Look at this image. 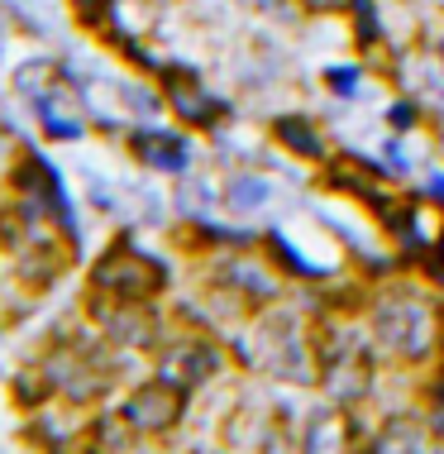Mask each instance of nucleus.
<instances>
[{"instance_id":"1","label":"nucleus","mask_w":444,"mask_h":454,"mask_svg":"<svg viewBox=\"0 0 444 454\" xmlns=\"http://www.w3.org/2000/svg\"><path fill=\"white\" fill-rule=\"evenodd\" d=\"M34 364L48 373L58 402L72 411H96L120 383V349L110 340H101V330L86 325L82 316H77V325L72 321L48 325Z\"/></svg>"},{"instance_id":"2","label":"nucleus","mask_w":444,"mask_h":454,"mask_svg":"<svg viewBox=\"0 0 444 454\" xmlns=\"http://www.w3.org/2000/svg\"><path fill=\"white\" fill-rule=\"evenodd\" d=\"M10 91L15 101L39 125V144H82L91 134V101H86V82L72 72L63 58H24L10 72Z\"/></svg>"},{"instance_id":"3","label":"nucleus","mask_w":444,"mask_h":454,"mask_svg":"<svg viewBox=\"0 0 444 454\" xmlns=\"http://www.w3.org/2000/svg\"><path fill=\"white\" fill-rule=\"evenodd\" d=\"M0 192L34 201L43 211L48 225H53L67 244H77V249H82V220H77L72 187H67L63 168H58L53 158L39 149V139H19L15 149H10L5 168H0Z\"/></svg>"},{"instance_id":"4","label":"nucleus","mask_w":444,"mask_h":454,"mask_svg":"<svg viewBox=\"0 0 444 454\" xmlns=\"http://www.w3.org/2000/svg\"><path fill=\"white\" fill-rule=\"evenodd\" d=\"M172 282V268L148 254L129 230H120L115 239L86 263V278L82 287L86 292H101V297H115V301H158Z\"/></svg>"},{"instance_id":"5","label":"nucleus","mask_w":444,"mask_h":454,"mask_svg":"<svg viewBox=\"0 0 444 454\" xmlns=\"http://www.w3.org/2000/svg\"><path fill=\"white\" fill-rule=\"evenodd\" d=\"M187 397L191 392H182L177 383H167L163 373L144 378V383H134L125 397H120V421L134 431V440H158L167 431H177L182 416H187Z\"/></svg>"},{"instance_id":"6","label":"nucleus","mask_w":444,"mask_h":454,"mask_svg":"<svg viewBox=\"0 0 444 454\" xmlns=\"http://www.w3.org/2000/svg\"><path fill=\"white\" fill-rule=\"evenodd\" d=\"M77 259H82L77 244H67L58 230H48V235H39L24 254L10 259V282H15V292L24 301H43L48 292L77 268Z\"/></svg>"},{"instance_id":"7","label":"nucleus","mask_w":444,"mask_h":454,"mask_svg":"<svg viewBox=\"0 0 444 454\" xmlns=\"http://www.w3.org/2000/svg\"><path fill=\"white\" fill-rule=\"evenodd\" d=\"M153 82H158V91H163V101H167L172 115H177L182 129H206V134H215V129L230 120V101H220V96L206 91L201 77H196L187 63H163Z\"/></svg>"},{"instance_id":"8","label":"nucleus","mask_w":444,"mask_h":454,"mask_svg":"<svg viewBox=\"0 0 444 454\" xmlns=\"http://www.w3.org/2000/svg\"><path fill=\"white\" fill-rule=\"evenodd\" d=\"M378 335L387 349L406 354V359H421L435 340V311L416 297V292H397L378 306Z\"/></svg>"},{"instance_id":"9","label":"nucleus","mask_w":444,"mask_h":454,"mask_svg":"<svg viewBox=\"0 0 444 454\" xmlns=\"http://www.w3.org/2000/svg\"><path fill=\"white\" fill-rule=\"evenodd\" d=\"M125 153L144 173H163V177H182L191 168V139L187 129H163L153 120H134L125 129Z\"/></svg>"},{"instance_id":"10","label":"nucleus","mask_w":444,"mask_h":454,"mask_svg":"<svg viewBox=\"0 0 444 454\" xmlns=\"http://www.w3.org/2000/svg\"><path fill=\"white\" fill-rule=\"evenodd\" d=\"M220 364H225L220 349L201 335H182V340H172V345H158V373H163L167 383H177L182 392H196L201 383H211L220 373Z\"/></svg>"},{"instance_id":"11","label":"nucleus","mask_w":444,"mask_h":454,"mask_svg":"<svg viewBox=\"0 0 444 454\" xmlns=\"http://www.w3.org/2000/svg\"><path fill=\"white\" fill-rule=\"evenodd\" d=\"M48 220L43 211L34 201H24V196H10V192H0V259H15V254H24L39 235H48Z\"/></svg>"},{"instance_id":"12","label":"nucleus","mask_w":444,"mask_h":454,"mask_svg":"<svg viewBox=\"0 0 444 454\" xmlns=\"http://www.w3.org/2000/svg\"><path fill=\"white\" fill-rule=\"evenodd\" d=\"M211 282L220 292H234V297H249V301H273L277 297V282L258 263L244 259V254H225V259L211 268Z\"/></svg>"},{"instance_id":"13","label":"nucleus","mask_w":444,"mask_h":454,"mask_svg":"<svg viewBox=\"0 0 444 454\" xmlns=\"http://www.w3.org/2000/svg\"><path fill=\"white\" fill-rule=\"evenodd\" d=\"M5 397H10V407H15V416H34V411L53 407V402H58V392H53V383H48V373H43V368L29 359V364H19L15 373H10Z\"/></svg>"},{"instance_id":"14","label":"nucleus","mask_w":444,"mask_h":454,"mask_svg":"<svg viewBox=\"0 0 444 454\" xmlns=\"http://www.w3.org/2000/svg\"><path fill=\"white\" fill-rule=\"evenodd\" d=\"M67 15L82 34L101 39L110 24H120V0H67Z\"/></svg>"},{"instance_id":"15","label":"nucleus","mask_w":444,"mask_h":454,"mask_svg":"<svg viewBox=\"0 0 444 454\" xmlns=\"http://www.w3.org/2000/svg\"><path fill=\"white\" fill-rule=\"evenodd\" d=\"M301 454H344V416L339 411H320L311 426H306Z\"/></svg>"},{"instance_id":"16","label":"nucleus","mask_w":444,"mask_h":454,"mask_svg":"<svg viewBox=\"0 0 444 454\" xmlns=\"http://www.w3.org/2000/svg\"><path fill=\"white\" fill-rule=\"evenodd\" d=\"M273 134H277L282 144H287L292 153L311 158V163H320V158H325V144H320V134L306 125L301 115H282V120H273Z\"/></svg>"},{"instance_id":"17","label":"nucleus","mask_w":444,"mask_h":454,"mask_svg":"<svg viewBox=\"0 0 444 454\" xmlns=\"http://www.w3.org/2000/svg\"><path fill=\"white\" fill-rule=\"evenodd\" d=\"M273 196V187H268V177H253V173H239V177H230V187H225V206L234 215H249L258 211V206Z\"/></svg>"},{"instance_id":"18","label":"nucleus","mask_w":444,"mask_h":454,"mask_svg":"<svg viewBox=\"0 0 444 454\" xmlns=\"http://www.w3.org/2000/svg\"><path fill=\"white\" fill-rule=\"evenodd\" d=\"M120 96H125V110L134 120H158L163 115V91H158V82H148V77H139V82H120L115 87Z\"/></svg>"},{"instance_id":"19","label":"nucleus","mask_w":444,"mask_h":454,"mask_svg":"<svg viewBox=\"0 0 444 454\" xmlns=\"http://www.w3.org/2000/svg\"><path fill=\"white\" fill-rule=\"evenodd\" d=\"M373 454H435V450L425 445V435L416 431V426H392Z\"/></svg>"},{"instance_id":"20","label":"nucleus","mask_w":444,"mask_h":454,"mask_svg":"<svg viewBox=\"0 0 444 454\" xmlns=\"http://www.w3.org/2000/svg\"><path fill=\"white\" fill-rule=\"evenodd\" d=\"M263 244H268V249H273V259H277L282 268H292V273H296V278H320V268H315V263H306V259H301V254H296V249H292V244H287V239H282V235H277V230H273V235H268Z\"/></svg>"},{"instance_id":"21","label":"nucleus","mask_w":444,"mask_h":454,"mask_svg":"<svg viewBox=\"0 0 444 454\" xmlns=\"http://www.w3.org/2000/svg\"><path fill=\"white\" fill-rule=\"evenodd\" d=\"M354 82H359V67H335V72H330V87H335L339 96H349Z\"/></svg>"},{"instance_id":"22","label":"nucleus","mask_w":444,"mask_h":454,"mask_svg":"<svg viewBox=\"0 0 444 454\" xmlns=\"http://www.w3.org/2000/svg\"><path fill=\"white\" fill-rule=\"evenodd\" d=\"M359 39H363V43L378 39V15H373V5H359Z\"/></svg>"},{"instance_id":"23","label":"nucleus","mask_w":444,"mask_h":454,"mask_svg":"<svg viewBox=\"0 0 444 454\" xmlns=\"http://www.w3.org/2000/svg\"><path fill=\"white\" fill-rule=\"evenodd\" d=\"M15 144H19V134L10 129L5 120H0V168H5V158H10V149H15Z\"/></svg>"},{"instance_id":"24","label":"nucleus","mask_w":444,"mask_h":454,"mask_svg":"<svg viewBox=\"0 0 444 454\" xmlns=\"http://www.w3.org/2000/svg\"><path fill=\"white\" fill-rule=\"evenodd\" d=\"M387 120H392L397 129H406V125L416 120V110H411V106H392V110H387Z\"/></svg>"},{"instance_id":"25","label":"nucleus","mask_w":444,"mask_h":454,"mask_svg":"<svg viewBox=\"0 0 444 454\" xmlns=\"http://www.w3.org/2000/svg\"><path fill=\"white\" fill-rule=\"evenodd\" d=\"M430 196H435V201H444V173L430 177Z\"/></svg>"},{"instance_id":"26","label":"nucleus","mask_w":444,"mask_h":454,"mask_svg":"<svg viewBox=\"0 0 444 454\" xmlns=\"http://www.w3.org/2000/svg\"><path fill=\"white\" fill-rule=\"evenodd\" d=\"M311 10H344V0H306Z\"/></svg>"},{"instance_id":"27","label":"nucleus","mask_w":444,"mask_h":454,"mask_svg":"<svg viewBox=\"0 0 444 454\" xmlns=\"http://www.w3.org/2000/svg\"><path fill=\"white\" fill-rule=\"evenodd\" d=\"M0 48H5V29H0Z\"/></svg>"}]
</instances>
